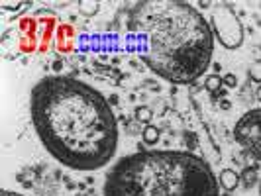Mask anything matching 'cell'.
<instances>
[{
    "mask_svg": "<svg viewBox=\"0 0 261 196\" xmlns=\"http://www.w3.org/2000/svg\"><path fill=\"white\" fill-rule=\"evenodd\" d=\"M222 82H224V87H228V89H236V87H238V78H236V75H232V73H226L222 77Z\"/></svg>",
    "mask_w": 261,
    "mask_h": 196,
    "instance_id": "cell-13",
    "label": "cell"
},
{
    "mask_svg": "<svg viewBox=\"0 0 261 196\" xmlns=\"http://www.w3.org/2000/svg\"><path fill=\"white\" fill-rule=\"evenodd\" d=\"M0 6H2V8H10V10H20V8L26 6V2H8V0H2Z\"/></svg>",
    "mask_w": 261,
    "mask_h": 196,
    "instance_id": "cell-14",
    "label": "cell"
},
{
    "mask_svg": "<svg viewBox=\"0 0 261 196\" xmlns=\"http://www.w3.org/2000/svg\"><path fill=\"white\" fill-rule=\"evenodd\" d=\"M259 196H261V181H259Z\"/></svg>",
    "mask_w": 261,
    "mask_h": 196,
    "instance_id": "cell-17",
    "label": "cell"
},
{
    "mask_svg": "<svg viewBox=\"0 0 261 196\" xmlns=\"http://www.w3.org/2000/svg\"><path fill=\"white\" fill-rule=\"evenodd\" d=\"M210 27L224 49H238L244 43V26L238 14L228 4H214L210 14Z\"/></svg>",
    "mask_w": 261,
    "mask_h": 196,
    "instance_id": "cell-4",
    "label": "cell"
},
{
    "mask_svg": "<svg viewBox=\"0 0 261 196\" xmlns=\"http://www.w3.org/2000/svg\"><path fill=\"white\" fill-rule=\"evenodd\" d=\"M98 8H100V4L94 2V0H81L79 2V10H81L83 16H94L98 12Z\"/></svg>",
    "mask_w": 261,
    "mask_h": 196,
    "instance_id": "cell-9",
    "label": "cell"
},
{
    "mask_svg": "<svg viewBox=\"0 0 261 196\" xmlns=\"http://www.w3.org/2000/svg\"><path fill=\"white\" fill-rule=\"evenodd\" d=\"M159 135H161V131L157 130L155 126H145L144 128V133H142V137H144V144L147 145H155L159 142Z\"/></svg>",
    "mask_w": 261,
    "mask_h": 196,
    "instance_id": "cell-8",
    "label": "cell"
},
{
    "mask_svg": "<svg viewBox=\"0 0 261 196\" xmlns=\"http://www.w3.org/2000/svg\"><path fill=\"white\" fill-rule=\"evenodd\" d=\"M240 179H242V184H246V186H251V184L257 183V173L253 167H246L244 173L240 175Z\"/></svg>",
    "mask_w": 261,
    "mask_h": 196,
    "instance_id": "cell-11",
    "label": "cell"
},
{
    "mask_svg": "<svg viewBox=\"0 0 261 196\" xmlns=\"http://www.w3.org/2000/svg\"><path fill=\"white\" fill-rule=\"evenodd\" d=\"M255 96H257V100L261 102V85H257V91H255Z\"/></svg>",
    "mask_w": 261,
    "mask_h": 196,
    "instance_id": "cell-15",
    "label": "cell"
},
{
    "mask_svg": "<svg viewBox=\"0 0 261 196\" xmlns=\"http://www.w3.org/2000/svg\"><path fill=\"white\" fill-rule=\"evenodd\" d=\"M234 137L249 155L261 161V108L248 110L236 122Z\"/></svg>",
    "mask_w": 261,
    "mask_h": 196,
    "instance_id": "cell-5",
    "label": "cell"
},
{
    "mask_svg": "<svg viewBox=\"0 0 261 196\" xmlns=\"http://www.w3.org/2000/svg\"><path fill=\"white\" fill-rule=\"evenodd\" d=\"M105 196H220L208 161L191 151H138L110 167Z\"/></svg>",
    "mask_w": 261,
    "mask_h": 196,
    "instance_id": "cell-3",
    "label": "cell"
},
{
    "mask_svg": "<svg viewBox=\"0 0 261 196\" xmlns=\"http://www.w3.org/2000/svg\"><path fill=\"white\" fill-rule=\"evenodd\" d=\"M248 77L251 78L253 82L261 85V59H259V61H255V63H251V65H249Z\"/></svg>",
    "mask_w": 261,
    "mask_h": 196,
    "instance_id": "cell-12",
    "label": "cell"
},
{
    "mask_svg": "<svg viewBox=\"0 0 261 196\" xmlns=\"http://www.w3.org/2000/svg\"><path fill=\"white\" fill-rule=\"evenodd\" d=\"M128 26L147 36L144 63L173 85H191L210 67L214 34L202 12L181 0H145L130 12Z\"/></svg>",
    "mask_w": 261,
    "mask_h": 196,
    "instance_id": "cell-2",
    "label": "cell"
},
{
    "mask_svg": "<svg viewBox=\"0 0 261 196\" xmlns=\"http://www.w3.org/2000/svg\"><path fill=\"white\" fill-rule=\"evenodd\" d=\"M134 118H136V122L149 126V122L153 120V110H151L149 106H136V110H134Z\"/></svg>",
    "mask_w": 261,
    "mask_h": 196,
    "instance_id": "cell-7",
    "label": "cell"
},
{
    "mask_svg": "<svg viewBox=\"0 0 261 196\" xmlns=\"http://www.w3.org/2000/svg\"><path fill=\"white\" fill-rule=\"evenodd\" d=\"M30 118L43 149L67 169L98 171L116 155L112 106L102 92L79 78H39L30 91Z\"/></svg>",
    "mask_w": 261,
    "mask_h": 196,
    "instance_id": "cell-1",
    "label": "cell"
},
{
    "mask_svg": "<svg viewBox=\"0 0 261 196\" xmlns=\"http://www.w3.org/2000/svg\"><path fill=\"white\" fill-rule=\"evenodd\" d=\"M218 183H220V188H224L226 192H234L242 184V179L234 169H222L218 175Z\"/></svg>",
    "mask_w": 261,
    "mask_h": 196,
    "instance_id": "cell-6",
    "label": "cell"
},
{
    "mask_svg": "<svg viewBox=\"0 0 261 196\" xmlns=\"http://www.w3.org/2000/svg\"><path fill=\"white\" fill-rule=\"evenodd\" d=\"M222 87H224V82L218 75H208V77L204 78V89L208 92H218Z\"/></svg>",
    "mask_w": 261,
    "mask_h": 196,
    "instance_id": "cell-10",
    "label": "cell"
},
{
    "mask_svg": "<svg viewBox=\"0 0 261 196\" xmlns=\"http://www.w3.org/2000/svg\"><path fill=\"white\" fill-rule=\"evenodd\" d=\"M53 69H55V71H59V69H61V61H57V63L53 65Z\"/></svg>",
    "mask_w": 261,
    "mask_h": 196,
    "instance_id": "cell-16",
    "label": "cell"
}]
</instances>
